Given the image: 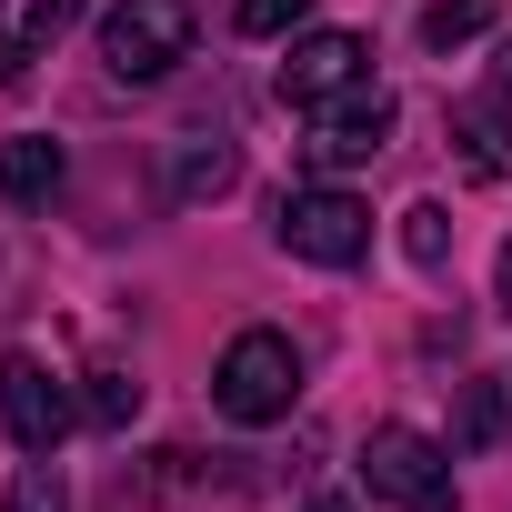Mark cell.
<instances>
[{"instance_id": "obj_1", "label": "cell", "mask_w": 512, "mask_h": 512, "mask_svg": "<svg viewBox=\"0 0 512 512\" xmlns=\"http://www.w3.org/2000/svg\"><path fill=\"white\" fill-rule=\"evenodd\" d=\"M362 482H372V502H392V512H462L452 442H432V432H412V422H372Z\"/></svg>"}, {"instance_id": "obj_2", "label": "cell", "mask_w": 512, "mask_h": 512, "mask_svg": "<svg viewBox=\"0 0 512 512\" xmlns=\"http://www.w3.org/2000/svg\"><path fill=\"white\" fill-rule=\"evenodd\" d=\"M211 402L231 412V422H282L292 402H302V352H292V332H241L231 352H221V372H211Z\"/></svg>"}, {"instance_id": "obj_3", "label": "cell", "mask_w": 512, "mask_h": 512, "mask_svg": "<svg viewBox=\"0 0 512 512\" xmlns=\"http://www.w3.org/2000/svg\"><path fill=\"white\" fill-rule=\"evenodd\" d=\"M272 241L292 251V262L352 272L362 251H372V211H362L342 181H312V191H282V211H272Z\"/></svg>"}, {"instance_id": "obj_4", "label": "cell", "mask_w": 512, "mask_h": 512, "mask_svg": "<svg viewBox=\"0 0 512 512\" xmlns=\"http://www.w3.org/2000/svg\"><path fill=\"white\" fill-rule=\"evenodd\" d=\"M191 31H201L191 0H121L101 21V61H111V81H161L191 61Z\"/></svg>"}, {"instance_id": "obj_5", "label": "cell", "mask_w": 512, "mask_h": 512, "mask_svg": "<svg viewBox=\"0 0 512 512\" xmlns=\"http://www.w3.org/2000/svg\"><path fill=\"white\" fill-rule=\"evenodd\" d=\"M81 422V402L61 392V372L41 352H0V432H11L21 452H61Z\"/></svg>"}, {"instance_id": "obj_6", "label": "cell", "mask_w": 512, "mask_h": 512, "mask_svg": "<svg viewBox=\"0 0 512 512\" xmlns=\"http://www.w3.org/2000/svg\"><path fill=\"white\" fill-rule=\"evenodd\" d=\"M372 81V41L362 31H292V61H282V101L292 111H322L342 91Z\"/></svg>"}, {"instance_id": "obj_7", "label": "cell", "mask_w": 512, "mask_h": 512, "mask_svg": "<svg viewBox=\"0 0 512 512\" xmlns=\"http://www.w3.org/2000/svg\"><path fill=\"white\" fill-rule=\"evenodd\" d=\"M382 141H392V91L362 81V91H342V101L312 111V141H302V151H312V171H352V161H372Z\"/></svg>"}, {"instance_id": "obj_8", "label": "cell", "mask_w": 512, "mask_h": 512, "mask_svg": "<svg viewBox=\"0 0 512 512\" xmlns=\"http://www.w3.org/2000/svg\"><path fill=\"white\" fill-rule=\"evenodd\" d=\"M452 141H462V171H472V181H502V171H512V121H502V91L462 101V111H452Z\"/></svg>"}, {"instance_id": "obj_9", "label": "cell", "mask_w": 512, "mask_h": 512, "mask_svg": "<svg viewBox=\"0 0 512 512\" xmlns=\"http://www.w3.org/2000/svg\"><path fill=\"white\" fill-rule=\"evenodd\" d=\"M61 191V141H41V131H21V141H0V201H21V211H41Z\"/></svg>"}, {"instance_id": "obj_10", "label": "cell", "mask_w": 512, "mask_h": 512, "mask_svg": "<svg viewBox=\"0 0 512 512\" xmlns=\"http://www.w3.org/2000/svg\"><path fill=\"white\" fill-rule=\"evenodd\" d=\"M231 181H241V151H231V141H191V151L171 161V191H181V201H221Z\"/></svg>"}, {"instance_id": "obj_11", "label": "cell", "mask_w": 512, "mask_h": 512, "mask_svg": "<svg viewBox=\"0 0 512 512\" xmlns=\"http://www.w3.org/2000/svg\"><path fill=\"white\" fill-rule=\"evenodd\" d=\"M492 442H502V382L472 372L462 382V412H452V452H492Z\"/></svg>"}, {"instance_id": "obj_12", "label": "cell", "mask_w": 512, "mask_h": 512, "mask_svg": "<svg viewBox=\"0 0 512 512\" xmlns=\"http://www.w3.org/2000/svg\"><path fill=\"white\" fill-rule=\"evenodd\" d=\"M482 31H492V0H432L422 11V51H462Z\"/></svg>"}, {"instance_id": "obj_13", "label": "cell", "mask_w": 512, "mask_h": 512, "mask_svg": "<svg viewBox=\"0 0 512 512\" xmlns=\"http://www.w3.org/2000/svg\"><path fill=\"white\" fill-rule=\"evenodd\" d=\"M402 251H412V272H442L452 262V211L442 201H412L402 211Z\"/></svg>"}, {"instance_id": "obj_14", "label": "cell", "mask_w": 512, "mask_h": 512, "mask_svg": "<svg viewBox=\"0 0 512 512\" xmlns=\"http://www.w3.org/2000/svg\"><path fill=\"white\" fill-rule=\"evenodd\" d=\"M0 512H71V482H61V462L51 452H31L21 472H11V502Z\"/></svg>"}, {"instance_id": "obj_15", "label": "cell", "mask_w": 512, "mask_h": 512, "mask_svg": "<svg viewBox=\"0 0 512 512\" xmlns=\"http://www.w3.org/2000/svg\"><path fill=\"white\" fill-rule=\"evenodd\" d=\"M81 412H91L101 432H121V422H141V382H131V372H91V392H81Z\"/></svg>"}, {"instance_id": "obj_16", "label": "cell", "mask_w": 512, "mask_h": 512, "mask_svg": "<svg viewBox=\"0 0 512 512\" xmlns=\"http://www.w3.org/2000/svg\"><path fill=\"white\" fill-rule=\"evenodd\" d=\"M312 21V0H241V31L251 41H282V31H302Z\"/></svg>"}, {"instance_id": "obj_17", "label": "cell", "mask_w": 512, "mask_h": 512, "mask_svg": "<svg viewBox=\"0 0 512 512\" xmlns=\"http://www.w3.org/2000/svg\"><path fill=\"white\" fill-rule=\"evenodd\" d=\"M61 31H81V0H31V11H21V41L31 51H51Z\"/></svg>"}, {"instance_id": "obj_18", "label": "cell", "mask_w": 512, "mask_h": 512, "mask_svg": "<svg viewBox=\"0 0 512 512\" xmlns=\"http://www.w3.org/2000/svg\"><path fill=\"white\" fill-rule=\"evenodd\" d=\"M21 71H31V41H11V31H0V91H11Z\"/></svg>"}, {"instance_id": "obj_19", "label": "cell", "mask_w": 512, "mask_h": 512, "mask_svg": "<svg viewBox=\"0 0 512 512\" xmlns=\"http://www.w3.org/2000/svg\"><path fill=\"white\" fill-rule=\"evenodd\" d=\"M492 91H502V101H512V41H502V71H492Z\"/></svg>"}, {"instance_id": "obj_20", "label": "cell", "mask_w": 512, "mask_h": 512, "mask_svg": "<svg viewBox=\"0 0 512 512\" xmlns=\"http://www.w3.org/2000/svg\"><path fill=\"white\" fill-rule=\"evenodd\" d=\"M502 312H512V251H502Z\"/></svg>"}, {"instance_id": "obj_21", "label": "cell", "mask_w": 512, "mask_h": 512, "mask_svg": "<svg viewBox=\"0 0 512 512\" xmlns=\"http://www.w3.org/2000/svg\"><path fill=\"white\" fill-rule=\"evenodd\" d=\"M312 512H352V502H312Z\"/></svg>"}]
</instances>
